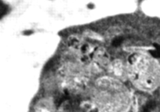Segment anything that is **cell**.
<instances>
[{"label": "cell", "mask_w": 160, "mask_h": 112, "mask_svg": "<svg viewBox=\"0 0 160 112\" xmlns=\"http://www.w3.org/2000/svg\"><path fill=\"white\" fill-rule=\"evenodd\" d=\"M128 79L138 89L149 92L160 84V65L152 57L142 53H133L126 63Z\"/></svg>", "instance_id": "2"}, {"label": "cell", "mask_w": 160, "mask_h": 112, "mask_svg": "<svg viewBox=\"0 0 160 112\" xmlns=\"http://www.w3.org/2000/svg\"><path fill=\"white\" fill-rule=\"evenodd\" d=\"M34 112H58L53 100L44 98L39 99L34 106Z\"/></svg>", "instance_id": "6"}, {"label": "cell", "mask_w": 160, "mask_h": 112, "mask_svg": "<svg viewBox=\"0 0 160 112\" xmlns=\"http://www.w3.org/2000/svg\"><path fill=\"white\" fill-rule=\"evenodd\" d=\"M91 98L102 112H128L132 103L131 94L123 82L109 76L95 81Z\"/></svg>", "instance_id": "1"}, {"label": "cell", "mask_w": 160, "mask_h": 112, "mask_svg": "<svg viewBox=\"0 0 160 112\" xmlns=\"http://www.w3.org/2000/svg\"><path fill=\"white\" fill-rule=\"evenodd\" d=\"M75 58L76 61H65L57 72L58 85L67 94H78L83 91L91 78L92 71L90 66L78 53Z\"/></svg>", "instance_id": "3"}, {"label": "cell", "mask_w": 160, "mask_h": 112, "mask_svg": "<svg viewBox=\"0 0 160 112\" xmlns=\"http://www.w3.org/2000/svg\"><path fill=\"white\" fill-rule=\"evenodd\" d=\"M107 71L109 76L124 82L128 79L126 64L119 59H116L110 61Z\"/></svg>", "instance_id": "5"}, {"label": "cell", "mask_w": 160, "mask_h": 112, "mask_svg": "<svg viewBox=\"0 0 160 112\" xmlns=\"http://www.w3.org/2000/svg\"><path fill=\"white\" fill-rule=\"evenodd\" d=\"M58 112H102L91 101H65Z\"/></svg>", "instance_id": "4"}]
</instances>
